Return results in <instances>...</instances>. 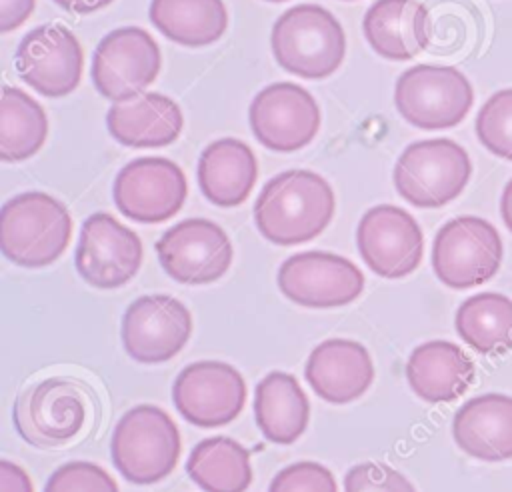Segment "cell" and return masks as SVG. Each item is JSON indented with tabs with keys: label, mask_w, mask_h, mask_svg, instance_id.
I'll return each instance as SVG.
<instances>
[{
	"label": "cell",
	"mask_w": 512,
	"mask_h": 492,
	"mask_svg": "<svg viewBox=\"0 0 512 492\" xmlns=\"http://www.w3.org/2000/svg\"><path fill=\"white\" fill-rule=\"evenodd\" d=\"M336 208L332 186L312 170H286L270 178L254 204L258 232L278 246L316 238Z\"/></svg>",
	"instance_id": "1"
},
{
	"label": "cell",
	"mask_w": 512,
	"mask_h": 492,
	"mask_svg": "<svg viewBox=\"0 0 512 492\" xmlns=\"http://www.w3.org/2000/svg\"><path fill=\"white\" fill-rule=\"evenodd\" d=\"M72 218L68 208L46 192H24L0 210V250L24 268L52 264L68 248Z\"/></svg>",
	"instance_id": "2"
},
{
	"label": "cell",
	"mask_w": 512,
	"mask_h": 492,
	"mask_svg": "<svg viewBox=\"0 0 512 492\" xmlns=\"http://www.w3.org/2000/svg\"><path fill=\"white\" fill-rule=\"evenodd\" d=\"M272 54L290 74L318 80L334 74L346 54L340 22L318 4L288 8L272 26Z\"/></svg>",
	"instance_id": "3"
},
{
	"label": "cell",
	"mask_w": 512,
	"mask_h": 492,
	"mask_svg": "<svg viewBox=\"0 0 512 492\" xmlns=\"http://www.w3.org/2000/svg\"><path fill=\"white\" fill-rule=\"evenodd\" d=\"M116 470L132 484L164 480L180 458V432L158 406L130 408L116 424L110 444Z\"/></svg>",
	"instance_id": "4"
},
{
	"label": "cell",
	"mask_w": 512,
	"mask_h": 492,
	"mask_svg": "<svg viewBox=\"0 0 512 492\" xmlns=\"http://www.w3.org/2000/svg\"><path fill=\"white\" fill-rule=\"evenodd\" d=\"M92 394L84 382L46 378L26 388L14 404V426L36 448H56L74 440L86 426Z\"/></svg>",
	"instance_id": "5"
},
{
	"label": "cell",
	"mask_w": 512,
	"mask_h": 492,
	"mask_svg": "<svg viewBox=\"0 0 512 492\" xmlns=\"http://www.w3.org/2000/svg\"><path fill=\"white\" fill-rule=\"evenodd\" d=\"M470 174L472 162L460 144L432 138L404 148L394 166V186L412 206L440 208L460 196Z\"/></svg>",
	"instance_id": "6"
},
{
	"label": "cell",
	"mask_w": 512,
	"mask_h": 492,
	"mask_svg": "<svg viewBox=\"0 0 512 492\" xmlns=\"http://www.w3.org/2000/svg\"><path fill=\"white\" fill-rule=\"evenodd\" d=\"M472 102V86L454 66H412L400 74L394 88L400 116L424 130L456 126L466 118Z\"/></svg>",
	"instance_id": "7"
},
{
	"label": "cell",
	"mask_w": 512,
	"mask_h": 492,
	"mask_svg": "<svg viewBox=\"0 0 512 492\" xmlns=\"http://www.w3.org/2000/svg\"><path fill=\"white\" fill-rule=\"evenodd\" d=\"M504 246L498 230L484 218L448 220L432 244V268L442 284L464 290L488 282L500 268Z\"/></svg>",
	"instance_id": "8"
},
{
	"label": "cell",
	"mask_w": 512,
	"mask_h": 492,
	"mask_svg": "<svg viewBox=\"0 0 512 492\" xmlns=\"http://www.w3.org/2000/svg\"><path fill=\"white\" fill-rule=\"evenodd\" d=\"M160 66L162 54L156 40L144 28L124 26L98 42L92 82L104 98L124 102L142 94L160 74Z\"/></svg>",
	"instance_id": "9"
},
{
	"label": "cell",
	"mask_w": 512,
	"mask_h": 492,
	"mask_svg": "<svg viewBox=\"0 0 512 492\" xmlns=\"http://www.w3.org/2000/svg\"><path fill=\"white\" fill-rule=\"evenodd\" d=\"M188 184L182 168L160 156L128 162L116 176L112 196L116 208L134 222L158 224L176 216L186 200Z\"/></svg>",
	"instance_id": "10"
},
{
	"label": "cell",
	"mask_w": 512,
	"mask_h": 492,
	"mask_svg": "<svg viewBox=\"0 0 512 492\" xmlns=\"http://www.w3.org/2000/svg\"><path fill=\"white\" fill-rule=\"evenodd\" d=\"M256 140L274 152H294L308 146L320 130V106L294 82H274L262 88L248 110Z\"/></svg>",
	"instance_id": "11"
},
{
	"label": "cell",
	"mask_w": 512,
	"mask_h": 492,
	"mask_svg": "<svg viewBox=\"0 0 512 492\" xmlns=\"http://www.w3.org/2000/svg\"><path fill=\"white\" fill-rule=\"evenodd\" d=\"M164 272L180 284H210L232 264L228 234L212 220L186 218L168 228L156 242Z\"/></svg>",
	"instance_id": "12"
},
{
	"label": "cell",
	"mask_w": 512,
	"mask_h": 492,
	"mask_svg": "<svg viewBox=\"0 0 512 492\" xmlns=\"http://www.w3.org/2000/svg\"><path fill=\"white\" fill-rule=\"evenodd\" d=\"M278 288L306 308L346 306L362 294L364 274L344 256L332 252H298L278 268Z\"/></svg>",
	"instance_id": "13"
},
{
	"label": "cell",
	"mask_w": 512,
	"mask_h": 492,
	"mask_svg": "<svg viewBox=\"0 0 512 492\" xmlns=\"http://www.w3.org/2000/svg\"><path fill=\"white\" fill-rule=\"evenodd\" d=\"M76 270L94 288L112 290L130 282L142 264L138 234L108 212L90 214L76 246Z\"/></svg>",
	"instance_id": "14"
},
{
	"label": "cell",
	"mask_w": 512,
	"mask_h": 492,
	"mask_svg": "<svg viewBox=\"0 0 512 492\" xmlns=\"http://www.w3.org/2000/svg\"><path fill=\"white\" fill-rule=\"evenodd\" d=\"M172 400L180 416L200 428H218L232 422L244 408L246 382L242 374L218 360H200L186 366L172 386Z\"/></svg>",
	"instance_id": "15"
},
{
	"label": "cell",
	"mask_w": 512,
	"mask_h": 492,
	"mask_svg": "<svg viewBox=\"0 0 512 492\" xmlns=\"http://www.w3.org/2000/svg\"><path fill=\"white\" fill-rule=\"evenodd\" d=\"M20 78L42 96L60 98L76 90L84 70V50L62 24L32 28L16 48Z\"/></svg>",
	"instance_id": "16"
},
{
	"label": "cell",
	"mask_w": 512,
	"mask_h": 492,
	"mask_svg": "<svg viewBox=\"0 0 512 492\" xmlns=\"http://www.w3.org/2000/svg\"><path fill=\"white\" fill-rule=\"evenodd\" d=\"M190 334V310L168 294L140 296L122 316L124 350L142 364H158L174 358Z\"/></svg>",
	"instance_id": "17"
},
{
	"label": "cell",
	"mask_w": 512,
	"mask_h": 492,
	"mask_svg": "<svg viewBox=\"0 0 512 492\" xmlns=\"http://www.w3.org/2000/svg\"><path fill=\"white\" fill-rule=\"evenodd\" d=\"M356 244L368 268L382 278H402L422 260L424 236L404 208L378 204L364 212L356 230Z\"/></svg>",
	"instance_id": "18"
},
{
	"label": "cell",
	"mask_w": 512,
	"mask_h": 492,
	"mask_svg": "<svg viewBox=\"0 0 512 492\" xmlns=\"http://www.w3.org/2000/svg\"><path fill=\"white\" fill-rule=\"evenodd\" d=\"M304 374L322 400L346 404L360 398L370 388L374 364L360 342L330 338L310 352Z\"/></svg>",
	"instance_id": "19"
},
{
	"label": "cell",
	"mask_w": 512,
	"mask_h": 492,
	"mask_svg": "<svg viewBox=\"0 0 512 492\" xmlns=\"http://www.w3.org/2000/svg\"><path fill=\"white\" fill-rule=\"evenodd\" d=\"M370 48L388 60H410L428 48L432 22L418 0H376L362 20Z\"/></svg>",
	"instance_id": "20"
},
{
	"label": "cell",
	"mask_w": 512,
	"mask_h": 492,
	"mask_svg": "<svg viewBox=\"0 0 512 492\" xmlns=\"http://www.w3.org/2000/svg\"><path fill=\"white\" fill-rule=\"evenodd\" d=\"M462 452L484 462L512 458V396L490 392L464 402L452 420Z\"/></svg>",
	"instance_id": "21"
},
{
	"label": "cell",
	"mask_w": 512,
	"mask_h": 492,
	"mask_svg": "<svg viewBox=\"0 0 512 492\" xmlns=\"http://www.w3.org/2000/svg\"><path fill=\"white\" fill-rule=\"evenodd\" d=\"M108 132L130 148H160L172 144L184 126L180 106L164 94L142 92L116 102L106 114Z\"/></svg>",
	"instance_id": "22"
},
{
	"label": "cell",
	"mask_w": 512,
	"mask_h": 492,
	"mask_svg": "<svg viewBox=\"0 0 512 492\" xmlns=\"http://www.w3.org/2000/svg\"><path fill=\"white\" fill-rule=\"evenodd\" d=\"M406 378L416 396L426 402H452L474 380V362L448 340H430L416 346L406 362Z\"/></svg>",
	"instance_id": "23"
},
{
	"label": "cell",
	"mask_w": 512,
	"mask_h": 492,
	"mask_svg": "<svg viewBox=\"0 0 512 492\" xmlns=\"http://www.w3.org/2000/svg\"><path fill=\"white\" fill-rule=\"evenodd\" d=\"M196 174L208 202L232 208L250 196L258 178V162L246 142L220 138L202 150Z\"/></svg>",
	"instance_id": "24"
},
{
	"label": "cell",
	"mask_w": 512,
	"mask_h": 492,
	"mask_svg": "<svg viewBox=\"0 0 512 492\" xmlns=\"http://www.w3.org/2000/svg\"><path fill=\"white\" fill-rule=\"evenodd\" d=\"M254 416L266 440L292 444L308 426L310 404L298 380L288 372L276 370L256 384Z\"/></svg>",
	"instance_id": "25"
},
{
	"label": "cell",
	"mask_w": 512,
	"mask_h": 492,
	"mask_svg": "<svg viewBox=\"0 0 512 492\" xmlns=\"http://www.w3.org/2000/svg\"><path fill=\"white\" fill-rule=\"evenodd\" d=\"M152 24L180 46H208L228 28V10L222 0H152Z\"/></svg>",
	"instance_id": "26"
},
{
	"label": "cell",
	"mask_w": 512,
	"mask_h": 492,
	"mask_svg": "<svg viewBox=\"0 0 512 492\" xmlns=\"http://www.w3.org/2000/svg\"><path fill=\"white\" fill-rule=\"evenodd\" d=\"M454 326L476 352L506 354L512 350V300L500 292L474 294L458 306Z\"/></svg>",
	"instance_id": "27"
},
{
	"label": "cell",
	"mask_w": 512,
	"mask_h": 492,
	"mask_svg": "<svg viewBox=\"0 0 512 492\" xmlns=\"http://www.w3.org/2000/svg\"><path fill=\"white\" fill-rule=\"evenodd\" d=\"M186 472L204 492H246L252 482L250 452L232 438L212 436L192 448Z\"/></svg>",
	"instance_id": "28"
},
{
	"label": "cell",
	"mask_w": 512,
	"mask_h": 492,
	"mask_svg": "<svg viewBox=\"0 0 512 492\" xmlns=\"http://www.w3.org/2000/svg\"><path fill=\"white\" fill-rule=\"evenodd\" d=\"M44 108L20 88L4 86L0 100V158L20 162L34 156L46 142Z\"/></svg>",
	"instance_id": "29"
},
{
	"label": "cell",
	"mask_w": 512,
	"mask_h": 492,
	"mask_svg": "<svg viewBox=\"0 0 512 492\" xmlns=\"http://www.w3.org/2000/svg\"><path fill=\"white\" fill-rule=\"evenodd\" d=\"M476 136L492 154L512 160V88L492 94L476 116Z\"/></svg>",
	"instance_id": "30"
},
{
	"label": "cell",
	"mask_w": 512,
	"mask_h": 492,
	"mask_svg": "<svg viewBox=\"0 0 512 492\" xmlns=\"http://www.w3.org/2000/svg\"><path fill=\"white\" fill-rule=\"evenodd\" d=\"M44 492H120L114 478L92 462H66L48 478Z\"/></svg>",
	"instance_id": "31"
},
{
	"label": "cell",
	"mask_w": 512,
	"mask_h": 492,
	"mask_svg": "<svg viewBox=\"0 0 512 492\" xmlns=\"http://www.w3.org/2000/svg\"><path fill=\"white\" fill-rule=\"evenodd\" d=\"M268 492H338L332 472L318 462H294L282 468Z\"/></svg>",
	"instance_id": "32"
},
{
	"label": "cell",
	"mask_w": 512,
	"mask_h": 492,
	"mask_svg": "<svg viewBox=\"0 0 512 492\" xmlns=\"http://www.w3.org/2000/svg\"><path fill=\"white\" fill-rule=\"evenodd\" d=\"M344 492H416L410 480L388 464L364 462L346 472Z\"/></svg>",
	"instance_id": "33"
},
{
	"label": "cell",
	"mask_w": 512,
	"mask_h": 492,
	"mask_svg": "<svg viewBox=\"0 0 512 492\" xmlns=\"http://www.w3.org/2000/svg\"><path fill=\"white\" fill-rule=\"evenodd\" d=\"M36 0H0V30L10 32L22 26L34 10Z\"/></svg>",
	"instance_id": "34"
},
{
	"label": "cell",
	"mask_w": 512,
	"mask_h": 492,
	"mask_svg": "<svg viewBox=\"0 0 512 492\" xmlns=\"http://www.w3.org/2000/svg\"><path fill=\"white\" fill-rule=\"evenodd\" d=\"M0 492H34L24 468L8 460L0 462Z\"/></svg>",
	"instance_id": "35"
},
{
	"label": "cell",
	"mask_w": 512,
	"mask_h": 492,
	"mask_svg": "<svg viewBox=\"0 0 512 492\" xmlns=\"http://www.w3.org/2000/svg\"><path fill=\"white\" fill-rule=\"evenodd\" d=\"M54 2L72 14H92L96 10L106 8L114 0H54Z\"/></svg>",
	"instance_id": "36"
},
{
	"label": "cell",
	"mask_w": 512,
	"mask_h": 492,
	"mask_svg": "<svg viewBox=\"0 0 512 492\" xmlns=\"http://www.w3.org/2000/svg\"><path fill=\"white\" fill-rule=\"evenodd\" d=\"M500 216H502L506 228L512 232V180L504 186V192L500 198Z\"/></svg>",
	"instance_id": "37"
},
{
	"label": "cell",
	"mask_w": 512,
	"mask_h": 492,
	"mask_svg": "<svg viewBox=\"0 0 512 492\" xmlns=\"http://www.w3.org/2000/svg\"><path fill=\"white\" fill-rule=\"evenodd\" d=\"M268 2H286V0H268Z\"/></svg>",
	"instance_id": "38"
}]
</instances>
